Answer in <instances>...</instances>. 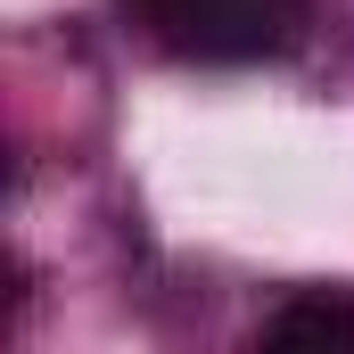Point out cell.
<instances>
[{
	"mask_svg": "<svg viewBox=\"0 0 354 354\" xmlns=\"http://www.w3.org/2000/svg\"><path fill=\"white\" fill-rule=\"evenodd\" d=\"M124 17L189 66H256L297 41L288 0H124Z\"/></svg>",
	"mask_w": 354,
	"mask_h": 354,
	"instance_id": "obj_1",
	"label": "cell"
},
{
	"mask_svg": "<svg viewBox=\"0 0 354 354\" xmlns=\"http://www.w3.org/2000/svg\"><path fill=\"white\" fill-rule=\"evenodd\" d=\"M256 346L272 354H354V297H330V288H297L288 305H272Z\"/></svg>",
	"mask_w": 354,
	"mask_h": 354,
	"instance_id": "obj_2",
	"label": "cell"
}]
</instances>
